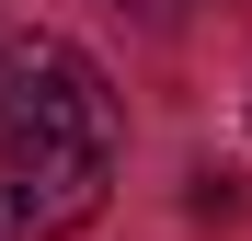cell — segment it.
Segmentation results:
<instances>
[{"label": "cell", "instance_id": "1", "mask_svg": "<svg viewBox=\"0 0 252 241\" xmlns=\"http://www.w3.org/2000/svg\"><path fill=\"white\" fill-rule=\"evenodd\" d=\"M0 138H58V149H115V92L103 69L58 34L0 46Z\"/></svg>", "mask_w": 252, "mask_h": 241}, {"label": "cell", "instance_id": "2", "mask_svg": "<svg viewBox=\"0 0 252 241\" xmlns=\"http://www.w3.org/2000/svg\"><path fill=\"white\" fill-rule=\"evenodd\" d=\"M0 184L34 241H58L80 218H103V184H115V149H58V138H0Z\"/></svg>", "mask_w": 252, "mask_h": 241}, {"label": "cell", "instance_id": "3", "mask_svg": "<svg viewBox=\"0 0 252 241\" xmlns=\"http://www.w3.org/2000/svg\"><path fill=\"white\" fill-rule=\"evenodd\" d=\"M115 12H138V23H184V0H115Z\"/></svg>", "mask_w": 252, "mask_h": 241}, {"label": "cell", "instance_id": "4", "mask_svg": "<svg viewBox=\"0 0 252 241\" xmlns=\"http://www.w3.org/2000/svg\"><path fill=\"white\" fill-rule=\"evenodd\" d=\"M0 241H34V230H23V207H12V184H0Z\"/></svg>", "mask_w": 252, "mask_h": 241}]
</instances>
